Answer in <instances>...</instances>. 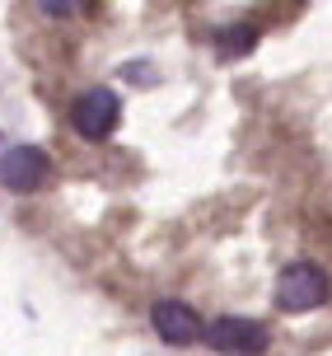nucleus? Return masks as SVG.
I'll use <instances>...</instances> for the list:
<instances>
[{
    "instance_id": "0eeeda50",
    "label": "nucleus",
    "mask_w": 332,
    "mask_h": 356,
    "mask_svg": "<svg viewBox=\"0 0 332 356\" xmlns=\"http://www.w3.org/2000/svg\"><path fill=\"white\" fill-rule=\"evenodd\" d=\"M38 10L42 15H75V10H85V0H38Z\"/></svg>"
},
{
    "instance_id": "20e7f679",
    "label": "nucleus",
    "mask_w": 332,
    "mask_h": 356,
    "mask_svg": "<svg viewBox=\"0 0 332 356\" xmlns=\"http://www.w3.org/2000/svg\"><path fill=\"white\" fill-rule=\"evenodd\" d=\"M0 183L10 193H38L47 183V155L38 145H5L0 150Z\"/></svg>"
},
{
    "instance_id": "423d86ee",
    "label": "nucleus",
    "mask_w": 332,
    "mask_h": 356,
    "mask_svg": "<svg viewBox=\"0 0 332 356\" xmlns=\"http://www.w3.org/2000/svg\"><path fill=\"white\" fill-rule=\"evenodd\" d=\"M215 47H220V56H248L258 47V29L253 24H225L215 33Z\"/></svg>"
},
{
    "instance_id": "7ed1b4c3",
    "label": "nucleus",
    "mask_w": 332,
    "mask_h": 356,
    "mask_svg": "<svg viewBox=\"0 0 332 356\" xmlns=\"http://www.w3.org/2000/svg\"><path fill=\"white\" fill-rule=\"evenodd\" d=\"M70 122H75V131H80L85 141H108V136L117 131V122H122V99L108 85L89 89V94H80V99L70 104Z\"/></svg>"
},
{
    "instance_id": "f257e3e1",
    "label": "nucleus",
    "mask_w": 332,
    "mask_h": 356,
    "mask_svg": "<svg viewBox=\"0 0 332 356\" xmlns=\"http://www.w3.org/2000/svg\"><path fill=\"white\" fill-rule=\"evenodd\" d=\"M328 296H332V277L318 263L299 258V263L281 267L276 309H285V314H309V309H318V305H328Z\"/></svg>"
},
{
    "instance_id": "39448f33",
    "label": "nucleus",
    "mask_w": 332,
    "mask_h": 356,
    "mask_svg": "<svg viewBox=\"0 0 332 356\" xmlns=\"http://www.w3.org/2000/svg\"><path fill=\"white\" fill-rule=\"evenodd\" d=\"M150 323H155V333L169 347H188V342H201V319H197L192 305L183 300H159L150 309Z\"/></svg>"
},
{
    "instance_id": "f03ea898",
    "label": "nucleus",
    "mask_w": 332,
    "mask_h": 356,
    "mask_svg": "<svg viewBox=\"0 0 332 356\" xmlns=\"http://www.w3.org/2000/svg\"><path fill=\"white\" fill-rule=\"evenodd\" d=\"M201 338H206L210 352H220V356H263L272 347L267 323L239 319V314H220V319L201 323Z\"/></svg>"
}]
</instances>
